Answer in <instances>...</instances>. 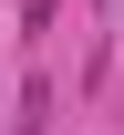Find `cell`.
<instances>
[{
    "mask_svg": "<svg viewBox=\"0 0 124 135\" xmlns=\"http://www.w3.org/2000/svg\"><path fill=\"white\" fill-rule=\"evenodd\" d=\"M41 114H52V83H31V94H21V125H10V135H41Z\"/></svg>",
    "mask_w": 124,
    "mask_h": 135,
    "instance_id": "1",
    "label": "cell"
},
{
    "mask_svg": "<svg viewBox=\"0 0 124 135\" xmlns=\"http://www.w3.org/2000/svg\"><path fill=\"white\" fill-rule=\"evenodd\" d=\"M21 21H31V31H41V21H52V0H21Z\"/></svg>",
    "mask_w": 124,
    "mask_h": 135,
    "instance_id": "2",
    "label": "cell"
}]
</instances>
